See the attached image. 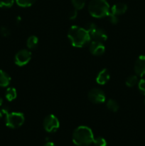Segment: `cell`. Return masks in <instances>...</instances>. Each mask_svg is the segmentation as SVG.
<instances>
[{
    "mask_svg": "<svg viewBox=\"0 0 145 146\" xmlns=\"http://www.w3.org/2000/svg\"><path fill=\"white\" fill-rule=\"evenodd\" d=\"M2 104H3V99H2V98H1V97L0 96V106H1L2 105Z\"/></svg>",
    "mask_w": 145,
    "mask_h": 146,
    "instance_id": "obj_29",
    "label": "cell"
},
{
    "mask_svg": "<svg viewBox=\"0 0 145 146\" xmlns=\"http://www.w3.org/2000/svg\"><path fill=\"white\" fill-rule=\"evenodd\" d=\"M90 36L92 41L103 42L107 39V34L106 31L102 29L98 28V27L90 33Z\"/></svg>",
    "mask_w": 145,
    "mask_h": 146,
    "instance_id": "obj_8",
    "label": "cell"
},
{
    "mask_svg": "<svg viewBox=\"0 0 145 146\" xmlns=\"http://www.w3.org/2000/svg\"><path fill=\"white\" fill-rule=\"evenodd\" d=\"M107 108L110 111L117 112L118 111V109H119V104L115 100L109 99L107 102Z\"/></svg>",
    "mask_w": 145,
    "mask_h": 146,
    "instance_id": "obj_16",
    "label": "cell"
},
{
    "mask_svg": "<svg viewBox=\"0 0 145 146\" xmlns=\"http://www.w3.org/2000/svg\"><path fill=\"white\" fill-rule=\"evenodd\" d=\"M2 115H3L2 112H1V111H0V119H1V118H2Z\"/></svg>",
    "mask_w": 145,
    "mask_h": 146,
    "instance_id": "obj_30",
    "label": "cell"
},
{
    "mask_svg": "<svg viewBox=\"0 0 145 146\" xmlns=\"http://www.w3.org/2000/svg\"><path fill=\"white\" fill-rule=\"evenodd\" d=\"M110 78V75H109V72L107 69L104 68L102 71H100L97 76L96 81L98 84H100V85H105V84L108 82Z\"/></svg>",
    "mask_w": 145,
    "mask_h": 146,
    "instance_id": "obj_11",
    "label": "cell"
},
{
    "mask_svg": "<svg viewBox=\"0 0 145 146\" xmlns=\"http://www.w3.org/2000/svg\"><path fill=\"white\" fill-rule=\"evenodd\" d=\"M138 83V78H137V76H135V75H132V76H129L126 80V85L128 87H133L136 85V84Z\"/></svg>",
    "mask_w": 145,
    "mask_h": 146,
    "instance_id": "obj_17",
    "label": "cell"
},
{
    "mask_svg": "<svg viewBox=\"0 0 145 146\" xmlns=\"http://www.w3.org/2000/svg\"><path fill=\"white\" fill-rule=\"evenodd\" d=\"M68 37L71 44L75 47H83L89 44L91 38L90 34L82 27L72 26L68 33Z\"/></svg>",
    "mask_w": 145,
    "mask_h": 146,
    "instance_id": "obj_1",
    "label": "cell"
},
{
    "mask_svg": "<svg viewBox=\"0 0 145 146\" xmlns=\"http://www.w3.org/2000/svg\"><path fill=\"white\" fill-rule=\"evenodd\" d=\"M36 0H16V2L19 7H28L36 2Z\"/></svg>",
    "mask_w": 145,
    "mask_h": 146,
    "instance_id": "obj_18",
    "label": "cell"
},
{
    "mask_svg": "<svg viewBox=\"0 0 145 146\" xmlns=\"http://www.w3.org/2000/svg\"><path fill=\"white\" fill-rule=\"evenodd\" d=\"M14 0H0V8H11L14 5Z\"/></svg>",
    "mask_w": 145,
    "mask_h": 146,
    "instance_id": "obj_20",
    "label": "cell"
},
{
    "mask_svg": "<svg viewBox=\"0 0 145 146\" xmlns=\"http://www.w3.org/2000/svg\"><path fill=\"white\" fill-rule=\"evenodd\" d=\"M24 115L21 113H9L6 115V125L10 128H18L24 124Z\"/></svg>",
    "mask_w": 145,
    "mask_h": 146,
    "instance_id": "obj_4",
    "label": "cell"
},
{
    "mask_svg": "<svg viewBox=\"0 0 145 146\" xmlns=\"http://www.w3.org/2000/svg\"><path fill=\"white\" fill-rule=\"evenodd\" d=\"M74 8L77 10H80L85 7V0H71Z\"/></svg>",
    "mask_w": 145,
    "mask_h": 146,
    "instance_id": "obj_19",
    "label": "cell"
},
{
    "mask_svg": "<svg viewBox=\"0 0 145 146\" xmlns=\"http://www.w3.org/2000/svg\"><path fill=\"white\" fill-rule=\"evenodd\" d=\"M93 143L95 146H107V141L102 137H97L94 138Z\"/></svg>",
    "mask_w": 145,
    "mask_h": 146,
    "instance_id": "obj_21",
    "label": "cell"
},
{
    "mask_svg": "<svg viewBox=\"0 0 145 146\" xmlns=\"http://www.w3.org/2000/svg\"><path fill=\"white\" fill-rule=\"evenodd\" d=\"M38 37L36 36H31L28 37V38L27 39L26 44L27 46L30 49H34L36 47L38 46Z\"/></svg>",
    "mask_w": 145,
    "mask_h": 146,
    "instance_id": "obj_15",
    "label": "cell"
},
{
    "mask_svg": "<svg viewBox=\"0 0 145 146\" xmlns=\"http://www.w3.org/2000/svg\"><path fill=\"white\" fill-rule=\"evenodd\" d=\"M144 104H145V101H144Z\"/></svg>",
    "mask_w": 145,
    "mask_h": 146,
    "instance_id": "obj_31",
    "label": "cell"
},
{
    "mask_svg": "<svg viewBox=\"0 0 145 146\" xmlns=\"http://www.w3.org/2000/svg\"><path fill=\"white\" fill-rule=\"evenodd\" d=\"M96 27H97V26L95 23L88 22V23H87V24H85V27H84V29H85L86 30V31L90 34V33L91 31H93V30L95 29Z\"/></svg>",
    "mask_w": 145,
    "mask_h": 146,
    "instance_id": "obj_22",
    "label": "cell"
},
{
    "mask_svg": "<svg viewBox=\"0 0 145 146\" xmlns=\"http://www.w3.org/2000/svg\"><path fill=\"white\" fill-rule=\"evenodd\" d=\"M88 11L93 17L102 18L109 14L110 8L106 0H91L88 5Z\"/></svg>",
    "mask_w": 145,
    "mask_h": 146,
    "instance_id": "obj_3",
    "label": "cell"
},
{
    "mask_svg": "<svg viewBox=\"0 0 145 146\" xmlns=\"http://www.w3.org/2000/svg\"><path fill=\"white\" fill-rule=\"evenodd\" d=\"M93 141L92 130L87 126L78 127L72 134V141L77 146H88Z\"/></svg>",
    "mask_w": 145,
    "mask_h": 146,
    "instance_id": "obj_2",
    "label": "cell"
},
{
    "mask_svg": "<svg viewBox=\"0 0 145 146\" xmlns=\"http://www.w3.org/2000/svg\"><path fill=\"white\" fill-rule=\"evenodd\" d=\"M0 34L4 37H7L11 34L9 29H8L6 27H2L0 29Z\"/></svg>",
    "mask_w": 145,
    "mask_h": 146,
    "instance_id": "obj_25",
    "label": "cell"
},
{
    "mask_svg": "<svg viewBox=\"0 0 145 146\" xmlns=\"http://www.w3.org/2000/svg\"><path fill=\"white\" fill-rule=\"evenodd\" d=\"M11 82V77L7 72L0 70V86L7 87Z\"/></svg>",
    "mask_w": 145,
    "mask_h": 146,
    "instance_id": "obj_13",
    "label": "cell"
},
{
    "mask_svg": "<svg viewBox=\"0 0 145 146\" xmlns=\"http://www.w3.org/2000/svg\"><path fill=\"white\" fill-rule=\"evenodd\" d=\"M1 112H2L3 114L7 115V114H8L9 113V108L7 106H4V108H2V109H1Z\"/></svg>",
    "mask_w": 145,
    "mask_h": 146,
    "instance_id": "obj_27",
    "label": "cell"
},
{
    "mask_svg": "<svg viewBox=\"0 0 145 146\" xmlns=\"http://www.w3.org/2000/svg\"><path fill=\"white\" fill-rule=\"evenodd\" d=\"M44 146H56V145H55V144L52 142H48L47 143H45Z\"/></svg>",
    "mask_w": 145,
    "mask_h": 146,
    "instance_id": "obj_28",
    "label": "cell"
},
{
    "mask_svg": "<svg viewBox=\"0 0 145 146\" xmlns=\"http://www.w3.org/2000/svg\"><path fill=\"white\" fill-rule=\"evenodd\" d=\"M88 98L91 102L94 104H102L106 100L105 94L99 88H93L88 93Z\"/></svg>",
    "mask_w": 145,
    "mask_h": 146,
    "instance_id": "obj_7",
    "label": "cell"
},
{
    "mask_svg": "<svg viewBox=\"0 0 145 146\" xmlns=\"http://www.w3.org/2000/svg\"><path fill=\"white\" fill-rule=\"evenodd\" d=\"M44 126L47 132L53 133L59 128V121L54 115H48L44 119Z\"/></svg>",
    "mask_w": 145,
    "mask_h": 146,
    "instance_id": "obj_5",
    "label": "cell"
},
{
    "mask_svg": "<svg viewBox=\"0 0 145 146\" xmlns=\"http://www.w3.org/2000/svg\"><path fill=\"white\" fill-rule=\"evenodd\" d=\"M127 10V6L124 3H117L112 6L110 9V12L115 14L117 16L121 15V14H125Z\"/></svg>",
    "mask_w": 145,
    "mask_h": 146,
    "instance_id": "obj_12",
    "label": "cell"
},
{
    "mask_svg": "<svg viewBox=\"0 0 145 146\" xmlns=\"http://www.w3.org/2000/svg\"><path fill=\"white\" fill-rule=\"evenodd\" d=\"M31 59V53L26 49L21 50L16 54L14 57V62L18 66H24L26 65Z\"/></svg>",
    "mask_w": 145,
    "mask_h": 146,
    "instance_id": "obj_6",
    "label": "cell"
},
{
    "mask_svg": "<svg viewBox=\"0 0 145 146\" xmlns=\"http://www.w3.org/2000/svg\"><path fill=\"white\" fill-rule=\"evenodd\" d=\"M89 49L91 54H93V55L101 56L105 52V47L102 44V42L92 41L90 44Z\"/></svg>",
    "mask_w": 145,
    "mask_h": 146,
    "instance_id": "obj_9",
    "label": "cell"
},
{
    "mask_svg": "<svg viewBox=\"0 0 145 146\" xmlns=\"http://www.w3.org/2000/svg\"><path fill=\"white\" fill-rule=\"evenodd\" d=\"M134 71L139 76L145 75V56H139L134 64Z\"/></svg>",
    "mask_w": 145,
    "mask_h": 146,
    "instance_id": "obj_10",
    "label": "cell"
},
{
    "mask_svg": "<svg viewBox=\"0 0 145 146\" xmlns=\"http://www.w3.org/2000/svg\"><path fill=\"white\" fill-rule=\"evenodd\" d=\"M107 17H109V21L111 22V24H117L119 22V18L117 17V16L115 15V14H112V13L109 12V14H108Z\"/></svg>",
    "mask_w": 145,
    "mask_h": 146,
    "instance_id": "obj_23",
    "label": "cell"
},
{
    "mask_svg": "<svg viewBox=\"0 0 145 146\" xmlns=\"http://www.w3.org/2000/svg\"><path fill=\"white\" fill-rule=\"evenodd\" d=\"M17 93L16 90L13 87H10L7 89L5 92V97L9 101H12L16 98Z\"/></svg>",
    "mask_w": 145,
    "mask_h": 146,
    "instance_id": "obj_14",
    "label": "cell"
},
{
    "mask_svg": "<svg viewBox=\"0 0 145 146\" xmlns=\"http://www.w3.org/2000/svg\"><path fill=\"white\" fill-rule=\"evenodd\" d=\"M138 88H139V91L142 93L143 95H145V80L141 79L140 81L138 82Z\"/></svg>",
    "mask_w": 145,
    "mask_h": 146,
    "instance_id": "obj_24",
    "label": "cell"
},
{
    "mask_svg": "<svg viewBox=\"0 0 145 146\" xmlns=\"http://www.w3.org/2000/svg\"><path fill=\"white\" fill-rule=\"evenodd\" d=\"M77 16H78V11H77V9H73V10H72V11H70L68 17H69L70 19L73 20L76 18Z\"/></svg>",
    "mask_w": 145,
    "mask_h": 146,
    "instance_id": "obj_26",
    "label": "cell"
}]
</instances>
